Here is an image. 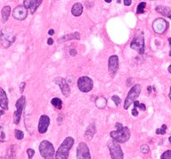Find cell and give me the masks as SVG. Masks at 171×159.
I'll use <instances>...</instances> for the list:
<instances>
[{
	"instance_id": "1",
	"label": "cell",
	"mask_w": 171,
	"mask_h": 159,
	"mask_svg": "<svg viewBox=\"0 0 171 159\" xmlns=\"http://www.w3.org/2000/svg\"><path fill=\"white\" fill-rule=\"evenodd\" d=\"M117 130L111 132V137L112 140L117 143H125L130 138V131L128 127L123 126L121 124H116Z\"/></svg>"
},
{
	"instance_id": "2",
	"label": "cell",
	"mask_w": 171,
	"mask_h": 159,
	"mask_svg": "<svg viewBox=\"0 0 171 159\" xmlns=\"http://www.w3.org/2000/svg\"><path fill=\"white\" fill-rule=\"evenodd\" d=\"M73 145H74V139L71 137H67L58 149L55 154V159H67L69 156V152Z\"/></svg>"
},
{
	"instance_id": "3",
	"label": "cell",
	"mask_w": 171,
	"mask_h": 159,
	"mask_svg": "<svg viewBox=\"0 0 171 159\" xmlns=\"http://www.w3.org/2000/svg\"><path fill=\"white\" fill-rule=\"evenodd\" d=\"M15 35L7 29H3L0 33V46L4 48L10 47L15 41Z\"/></svg>"
},
{
	"instance_id": "4",
	"label": "cell",
	"mask_w": 171,
	"mask_h": 159,
	"mask_svg": "<svg viewBox=\"0 0 171 159\" xmlns=\"http://www.w3.org/2000/svg\"><path fill=\"white\" fill-rule=\"evenodd\" d=\"M39 152L44 159H54V146L48 140H43L40 143Z\"/></svg>"
},
{
	"instance_id": "5",
	"label": "cell",
	"mask_w": 171,
	"mask_h": 159,
	"mask_svg": "<svg viewBox=\"0 0 171 159\" xmlns=\"http://www.w3.org/2000/svg\"><path fill=\"white\" fill-rule=\"evenodd\" d=\"M130 47L134 50H137L140 55H143L144 53V38L143 32L137 31L136 33L130 44Z\"/></svg>"
},
{
	"instance_id": "6",
	"label": "cell",
	"mask_w": 171,
	"mask_h": 159,
	"mask_svg": "<svg viewBox=\"0 0 171 159\" xmlns=\"http://www.w3.org/2000/svg\"><path fill=\"white\" fill-rule=\"evenodd\" d=\"M142 90V87L139 84H136L135 86H133V88L129 90L126 100H125V104H124V109H128V107L130 106V105L132 103H134L135 101H137V99L139 97L140 93Z\"/></svg>"
},
{
	"instance_id": "7",
	"label": "cell",
	"mask_w": 171,
	"mask_h": 159,
	"mask_svg": "<svg viewBox=\"0 0 171 159\" xmlns=\"http://www.w3.org/2000/svg\"><path fill=\"white\" fill-rule=\"evenodd\" d=\"M108 148L112 159H124L123 151H122L119 143L115 142L112 140H110L108 142Z\"/></svg>"
},
{
	"instance_id": "8",
	"label": "cell",
	"mask_w": 171,
	"mask_h": 159,
	"mask_svg": "<svg viewBox=\"0 0 171 159\" xmlns=\"http://www.w3.org/2000/svg\"><path fill=\"white\" fill-rule=\"evenodd\" d=\"M94 86L93 80L88 76H82L78 80V88L81 92H89Z\"/></svg>"
},
{
	"instance_id": "9",
	"label": "cell",
	"mask_w": 171,
	"mask_h": 159,
	"mask_svg": "<svg viewBox=\"0 0 171 159\" xmlns=\"http://www.w3.org/2000/svg\"><path fill=\"white\" fill-rule=\"evenodd\" d=\"M25 101H26L25 97L21 96L16 102V105H15L16 111L14 114V123L15 124H18L20 123V121H21V114H22V111H23L24 106H25Z\"/></svg>"
},
{
	"instance_id": "10",
	"label": "cell",
	"mask_w": 171,
	"mask_h": 159,
	"mask_svg": "<svg viewBox=\"0 0 171 159\" xmlns=\"http://www.w3.org/2000/svg\"><path fill=\"white\" fill-rule=\"evenodd\" d=\"M77 159H91L88 147L84 142L79 143L77 148Z\"/></svg>"
},
{
	"instance_id": "11",
	"label": "cell",
	"mask_w": 171,
	"mask_h": 159,
	"mask_svg": "<svg viewBox=\"0 0 171 159\" xmlns=\"http://www.w3.org/2000/svg\"><path fill=\"white\" fill-rule=\"evenodd\" d=\"M153 31L158 34L164 33L168 29V22L166 20L162 18H157L152 23Z\"/></svg>"
},
{
	"instance_id": "12",
	"label": "cell",
	"mask_w": 171,
	"mask_h": 159,
	"mask_svg": "<svg viewBox=\"0 0 171 159\" xmlns=\"http://www.w3.org/2000/svg\"><path fill=\"white\" fill-rule=\"evenodd\" d=\"M54 83L59 85L60 88H61V90H62V93L64 97H69L70 94V89L69 87V85L67 83V81L62 78V77H57L54 80Z\"/></svg>"
},
{
	"instance_id": "13",
	"label": "cell",
	"mask_w": 171,
	"mask_h": 159,
	"mask_svg": "<svg viewBox=\"0 0 171 159\" xmlns=\"http://www.w3.org/2000/svg\"><path fill=\"white\" fill-rule=\"evenodd\" d=\"M28 15V11L23 6H16L13 11V17L16 20H24Z\"/></svg>"
},
{
	"instance_id": "14",
	"label": "cell",
	"mask_w": 171,
	"mask_h": 159,
	"mask_svg": "<svg viewBox=\"0 0 171 159\" xmlns=\"http://www.w3.org/2000/svg\"><path fill=\"white\" fill-rule=\"evenodd\" d=\"M42 4L41 0H24L23 6L30 12V14H34L38 7Z\"/></svg>"
},
{
	"instance_id": "15",
	"label": "cell",
	"mask_w": 171,
	"mask_h": 159,
	"mask_svg": "<svg viewBox=\"0 0 171 159\" xmlns=\"http://www.w3.org/2000/svg\"><path fill=\"white\" fill-rule=\"evenodd\" d=\"M109 72L112 75H115L119 69V57L117 56H112L108 62Z\"/></svg>"
},
{
	"instance_id": "16",
	"label": "cell",
	"mask_w": 171,
	"mask_h": 159,
	"mask_svg": "<svg viewBox=\"0 0 171 159\" xmlns=\"http://www.w3.org/2000/svg\"><path fill=\"white\" fill-rule=\"evenodd\" d=\"M50 124V118L47 115H42L39 119V133H46L48 126Z\"/></svg>"
},
{
	"instance_id": "17",
	"label": "cell",
	"mask_w": 171,
	"mask_h": 159,
	"mask_svg": "<svg viewBox=\"0 0 171 159\" xmlns=\"http://www.w3.org/2000/svg\"><path fill=\"white\" fill-rule=\"evenodd\" d=\"M0 107H1L3 110H7L8 109L7 95L2 88H0Z\"/></svg>"
},
{
	"instance_id": "18",
	"label": "cell",
	"mask_w": 171,
	"mask_h": 159,
	"mask_svg": "<svg viewBox=\"0 0 171 159\" xmlns=\"http://www.w3.org/2000/svg\"><path fill=\"white\" fill-rule=\"evenodd\" d=\"M155 10L158 12L159 14H161L168 18H170L171 17V8L168 7V6H156Z\"/></svg>"
},
{
	"instance_id": "19",
	"label": "cell",
	"mask_w": 171,
	"mask_h": 159,
	"mask_svg": "<svg viewBox=\"0 0 171 159\" xmlns=\"http://www.w3.org/2000/svg\"><path fill=\"white\" fill-rule=\"evenodd\" d=\"M96 131V129H95V124H91L87 131H86V133H85V139L88 140H91L94 136V133Z\"/></svg>"
},
{
	"instance_id": "20",
	"label": "cell",
	"mask_w": 171,
	"mask_h": 159,
	"mask_svg": "<svg viewBox=\"0 0 171 159\" xmlns=\"http://www.w3.org/2000/svg\"><path fill=\"white\" fill-rule=\"evenodd\" d=\"M80 39V35L79 32H74V33H70L67 35L63 36L62 38L59 39V42H64V41H69L72 40H79Z\"/></svg>"
},
{
	"instance_id": "21",
	"label": "cell",
	"mask_w": 171,
	"mask_h": 159,
	"mask_svg": "<svg viewBox=\"0 0 171 159\" xmlns=\"http://www.w3.org/2000/svg\"><path fill=\"white\" fill-rule=\"evenodd\" d=\"M83 12V6L80 3H76L71 8V14L74 16H79L81 15Z\"/></svg>"
},
{
	"instance_id": "22",
	"label": "cell",
	"mask_w": 171,
	"mask_h": 159,
	"mask_svg": "<svg viewBox=\"0 0 171 159\" xmlns=\"http://www.w3.org/2000/svg\"><path fill=\"white\" fill-rule=\"evenodd\" d=\"M95 105H96V106L98 107V108L103 109L107 105V99H105V97H97V99H95Z\"/></svg>"
},
{
	"instance_id": "23",
	"label": "cell",
	"mask_w": 171,
	"mask_h": 159,
	"mask_svg": "<svg viewBox=\"0 0 171 159\" xmlns=\"http://www.w3.org/2000/svg\"><path fill=\"white\" fill-rule=\"evenodd\" d=\"M2 19H3V22H6L8 18H9V15H10V13H11V7L6 6H5L3 9H2Z\"/></svg>"
},
{
	"instance_id": "24",
	"label": "cell",
	"mask_w": 171,
	"mask_h": 159,
	"mask_svg": "<svg viewBox=\"0 0 171 159\" xmlns=\"http://www.w3.org/2000/svg\"><path fill=\"white\" fill-rule=\"evenodd\" d=\"M51 104L57 109H62V107H63V102L60 99H58V97H54V99H53L51 100Z\"/></svg>"
},
{
	"instance_id": "25",
	"label": "cell",
	"mask_w": 171,
	"mask_h": 159,
	"mask_svg": "<svg viewBox=\"0 0 171 159\" xmlns=\"http://www.w3.org/2000/svg\"><path fill=\"white\" fill-rule=\"evenodd\" d=\"M145 6H146V3L145 2H141L137 8V14H143L144 12V9H145Z\"/></svg>"
},
{
	"instance_id": "26",
	"label": "cell",
	"mask_w": 171,
	"mask_h": 159,
	"mask_svg": "<svg viewBox=\"0 0 171 159\" xmlns=\"http://www.w3.org/2000/svg\"><path fill=\"white\" fill-rule=\"evenodd\" d=\"M14 136L17 140H22L23 137H24V133L20 130H15L14 131Z\"/></svg>"
},
{
	"instance_id": "27",
	"label": "cell",
	"mask_w": 171,
	"mask_h": 159,
	"mask_svg": "<svg viewBox=\"0 0 171 159\" xmlns=\"http://www.w3.org/2000/svg\"><path fill=\"white\" fill-rule=\"evenodd\" d=\"M134 106H135L134 108H137V107H138V108H140L141 110H143V111H145V110H146V107H145L144 104H140L137 100L134 102Z\"/></svg>"
},
{
	"instance_id": "28",
	"label": "cell",
	"mask_w": 171,
	"mask_h": 159,
	"mask_svg": "<svg viewBox=\"0 0 171 159\" xmlns=\"http://www.w3.org/2000/svg\"><path fill=\"white\" fill-rule=\"evenodd\" d=\"M167 125L166 124H163L160 129H157L156 130V133L157 134H165L166 133V131H167Z\"/></svg>"
},
{
	"instance_id": "29",
	"label": "cell",
	"mask_w": 171,
	"mask_h": 159,
	"mask_svg": "<svg viewBox=\"0 0 171 159\" xmlns=\"http://www.w3.org/2000/svg\"><path fill=\"white\" fill-rule=\"evenodd\" d=\"M161 159H171V151L170 150H167L166 152H164L161 155Z\"/></svg>"
},
{
	"instance_id": "30",
	"label": "cell",
	"mask_w": 171,
	"mask_h": 159,
	"mask_svg": "<svg viewBox=\"0 0 171 159\" xmlns=\"http://www.w3.org/2000/svg\"><path fill=\"white\" fill-rule=\"evenodd\" d=\"M149 147L147 146V145H142L141 146V148H140V150H141V152L142 153H143V154H147L148 152H149Z\"/></svg>"
},
{
	"instance_id": "31",
	"label": "cell",
	"mask_w": 171,
	"mask_h": 159,
	"mask_svg": "<svg viewBox=\"0 0 171 159\" xmlns=\"http://www.w3.org/2000/svg\"><path fill=\"white\" fill-rule=\"evenodd\" d=\"M112 100L114 101V103H115V105L118 106L119 104H120V102H121V100H120V99H119V97H118V96H112Z\"/></svg>"
},
{
	"instance_id": "32",
	"label": "cell",
	"mask_w": 171,
	"mask_h": 159,
	"mask_svg": "<svg viewBox=\"0 0 171 159\" xmlns=\"http://www.w3.org/2000/svg\"><path fill=\"white\" fill-rule=\"evenodd\" d=\"M27 154H28L29 159H31L34 156V155H35V151L33 149H27Z\"/></svg>"
},
{
	"instance_id": "33",
	"label": "cell",
	"mask_w": 171,
	"mask_h": 159,
	"mask_svg": "<svg viewBox=\"0 0 171 159\" xmlns=\"http://www.w3.org/2000/svg\"><path fill=\"white\" fill-rule=\"evenodd\" d=\"M5 140V133L3 131L2 127H0V141H4Z\"/></svg>"
},
{
	"instance_id": "34",
	"label": "cell",
	"mask_w": 171,
	"mask_h": 159,
	"mask_svg": "<svg viewBox=\"0 0 171 159\" xmlns=\"http://www.w3.org/2000/svg\"><path fill=\"white\" fill-rule=\"evenodd\" d=\"M25 86H26V83H25V82H21V85H20V91H21V93H22V92L24 91Z\"/></svg>"
},
{
	"instance_id": "35",
	"label": "cell",
	"mask_w": 171,
	"mask_h": 159,
	"mask_svg": "<svg viewBox=\"0 0 171 159\" xmlns=\"http://www.w3.org/2000/svg\"><path fill=\"white\" fill-rule=\"evenodd\" d=\"M132 115L133 116H137L138 115V112H137V108H134L132 110Z\"/></svg>"
},
{
	"instance_id": "36",
	"label": "cell",
	"mask_w": 171,
	"mask_h": 159,
	"mask_svg": "<svg viewBox=\"0 0 171 159\" xmlns=\"http://www.w3.org/2000/svg\"><path fill=\"white\" fill-rule=\"evenodd\" d=\"M70 56H75L77 55V51H76L75 49H70Z\"/></svg>"
},
{
	"instance_id": "37",
	"label": "cell",
	"mask_w": 171,
	"mask_h": 159,
	"mask_svg": "<svg viewBox=\"0 0 171 159\" xmlns=\"http://www.w3.org/2000/svg\"><path fill=\"white\" fill-rule=\"evenodd\" d=\"M131 3H132L131 0H124V4H125V6H130Z\"/></svg>"
},
{
	"instance_id": "38",
	"label": "cell",
	"mask_w": 171,
	"mask_h": 159,
	"mask_svg": "<svg viewBox=\"0 0 171 159\" xmlns=\"http://www.w3.org/2000/svg\"><path fill=\"white\" fill-rule=\"evenodd\" d=\"M47 44L48 45H53L54 44V40L51 39V38H49V39L47 40Z\"/></svg>"
},
{
	"instance_id": "39",
	"label": "cell",
	"mask_w": 171,
	"mask_h": 159,
	"mask_svg": "<svg viewBox=\"0 0 171 159\" xmlns=\"http://www.w3.org/2000/svg\"><path fill=\"white\" fill-rule=\"evenodd\" d=\"M48 34H49V35H54V31L52 29V30H49V31H48Z\"/></svg>"
},
{
	"instance_id": "40",
	"label": "cell",
	"mask_w": 171,
	"mask_h": 159,
	"mask_svg": "<svg viewBox=\"0 0 171 159\" xmlns=\"http://www.w3.org/2000/svg\"><path fill=\"white\" fill-rule=\"evenodd\" d=\"M4 113H5V112H4V110H3V109H0V116L3 115H4Z\"/></svg>"
},
{
	"instance_id": "41",
	"label": "cell",
	"mask_w": 171,
	"mask_h": 159,
	"mask_svg": "<svg viewBox=\"0 0 171 159\" xmlns=\"http://www.w3.org/2000/svg\"><path fill=\"white\" fill-rule=\"evenodd\" d=\"M105 2H106V3H111L112 0H105Z\"/></svg>"
},
{
	"instance_id": "42",
	"label": "cell",
	"mask_w": 171,
	"mask_h": 159,
	"mask_svg": "<svg viewBox=\"0 0 171 159\" xmlns=\"http://www.w3.org/2000/svg\"><path fill=\"white\" fill-rule=\"evenodd\" d=\"M151 90H152V88L151 87H148V91L149 92H151Z\"/></svg>"
},
{
	"instance_id": "43",
	"label": "cell",
	"mask_w": 171,
	"mask_h": 159,
	"mask_svg": "<svg viewBox=\"0 0 171 159\" xmlns=\"http://www.w3.org/2000/svg\"><path fill=\"white\" fill-rule=\"evenodd\" d=\"M170 68H171V66H170V65H169V66H168V72H171V71H170Z\"/></svg>"
}]
</instances>
